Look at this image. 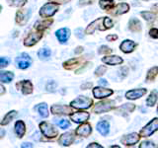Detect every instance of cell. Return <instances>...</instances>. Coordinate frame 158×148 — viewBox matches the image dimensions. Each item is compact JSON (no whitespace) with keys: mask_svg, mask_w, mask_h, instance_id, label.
<instances>
[{"mask_svg":"<svg viewBox=\"0 0 158 148\" xmlns=\"http://www.w3.org/2000/svg\"><path fill=\"white\" fill-rule=\"evenodd\" d=\"M114 26V22L111 18L108 17H101L95 21H93L88 25L86 28V34H93L96 30H100V31H106V30L111 29Z\"/></svg>","mask_w":158,"mask_h":148,"instance_id":"6da1fadb","label":"cell"},{"mask_svg":"<svg viewBox=\"0 0 158 148\" xmlns=\"http://www.w3.org/2000/svg\"><path fill=\"white\" fill-rule=\"evenodd\" d=\"M43 32L44 31H39L37 29H34L33 31L30 32L27 37L24 39L23 43L25 47H33L36 43H38V42L43 38Z\"/></svg>","mask_w":158,"mask_h":148,"instance_id":"7a4b0ae2","label":"cell"},{"mask_svg":"<svg viewBox=\"0 0 158 148\" xmlns=\"http://www.w3.org/2000/svg\"><path fill=\"white\" fill-rule=\"evenodd\" d=\"M40 130H41L43 135L48 138V139H53L58 135V130L52 125L47 121H43L40 123Z\"/></svg>","mask_w":158,"mask_h":148,"instance_id":"3957f363","label":"cell"},{"mask_svg":"<svg viewBox=\"0 0 158 148\" xmlns=\"http://www.w3.org/2000/svg\"><path fill=\"white\" fill-rule=\"evenodd\" d=\"M93 105V100L85 96H80L70 103V106L74 109H80V110H85L89 109Z\"/></svg>","mask_w":158,"mask_h":148,"instance_id":"277c9868","label":"cell"},{"mask_svg":"<svg viewBox=\"0 0 158 148\" xmlns=\"http://www.w3.org/2000/svg\"><path fill=\"white\" fill-rule=\"evenodd\" d=\"M57 11H58V4L49 2V3L44 4V6L40 9L39 14L42 18H49V17H52Z\"/></svg>","mask_w":158,"mask_h":148,"instance_id":"5b68a950","label":"cell"},{"mask_svg":"<svg viewBox=\"0 0 158 148\" xmlns=\"http://www.w3.org/2000/svg\"><path fill=\"white\" fill-rule=\"evenodd\" d=\"M115 108V102L113 100H104L97 103L93 108V112L95 113H102L113 110Z\"/></svg>","mask_w":158,"mask_h":148,"instance_id":"8992f818","label":"cell"},{"mask_svg":"<svg viewBox=\"0 0 158 148\" xmlns=\"http://www.w3.org/2000/svg\"><path fill=\"white\" fill-rule=\"evenodd\" d=\"M157 130H158V117H155L142 128L139 132V135L140 137H149Z\"/></svg>","mask_w":158,"mask_h":148,"instance_id":"52a82bcc","label":"cell"},{"mask_svg":"<svg viewBox=\"0 0 158 148\" xmlns=\"http://www.w3.org/2000/svg\"><path fill=\"white\" fill-rule=\"evenodd\" d=\"M15 62H16V65L19 69H27L32 65L33 60L28 53L22 52L21 54H19V56L16 57Z\"/></svg>","mask_w":158,"mask_h":148,"instance_id":"ba28073f","label":"cell"},{"mask_svg":"<svg viewBox=\"0 0 158 148\" xmlns=\"http://www.w3.org/2000/svg\"><path fill=\"white\" fill-rule=\"evenodd\" d=\"M140 139V135H138L137 133L133 132V133H130V134L123 135L121 138V142L122 144H123L125 146H132L136 144V143L139 141Z\"/></svg>","mask_w":158,"mask_h":148,"instance_id":"9c48e42d","label":"cell"},{"mask_svg":"<svg viewBox=\"0 0 158 148\" xmlns=\"http://www.w3.org/2000/svg\"><path fill=\"white\" fill-rule=\"evenodd\" d=\"M85 62V58L84 57H76V58H71L69 60L63 62V67L66 69V70H73V69H76Z\"/></svg>","mask_w":158,"mask_h":148,"instance_id":"30bf717a","label":"cell"},{"mask_svg":"<svg viewBox=\"0 0 158 148\" xmlns=\"http://www.w3.org/2000/svg\"><path fill=\"white\" fill-rule=\"evenodd\" d=\"M29 16H30L29 9H20L16 13L15 21H16V23L19 25V26H24L29 20Z\"/></svg>","mask_w":158,"mask_h":148,"instance_id":"8fae6325","label":"cell"},{"mask_svg":"<svg viewBox=\"0 0 158 148\" xmlns=\"http://www.w3.org/2000/svg\"><path fill=\"white\" fill-rule=\"evenodd\" d=\"M53 115H71L73 113L72 108L65 105H53L51 108Z\"/></svg>","mask_w":158,"mask_h":148,"instance_id":"7c38bea8","label":"cell"},{"mask_svg":"<svg viewBox=\"0 0 158 148\" xmlns=\"http://www.w3.org/2000/svg\"><path fill=\"white\" fill-rule=\"evenodd\" d=\"M90 115L87 112H76L70 115V120L75 123H83L88 121Z\"/></svg>","mask_w":158,"mask_h":148,"instance_id":"4fadbf2b","label":"cell"},{"mask_svg":"<svg viewBox=\"0 0 158 148\" xmlns=\"http://www.w3.org/2000/svg\"><path fill=\"white\" fill-rule=\"evenodd\" d=\"M16 87L21 89V91H22V93L24 94V95H30V94L33 93V90H34L33 84L30 80L20 81L19 83L16 84Z\"/></svg>","mask_w":158,"mask_h":148,"instance_id":"5bb4252c","label":"cell"},{"mask_svg":"<svg viewBox=\"0 0 158 148\" xmlns=\"http://www.w3.org/2000/svg\"><path fill=\"white\" fill-rule=\"evenodd\" d=\"M112 10L113 11H109V13L113 16H118V15H123L130 11V5L127 3H118Z\"/></svg>","mask_w":158,"mask_h":148,"instance_id":"9a60e30c","label":"cell"},{"mask_svg":"<svg viewBox=\"0 0 158 148\" xmlns=\"http://www.w3.org/2000/svg\"><path fill=\"white\" fill-rule=\"evenodd\" d=\"M147 90L146 89H133V90H131L126 93V98L128 99V100H136V99H139L142 96H144L146 94Z\"/></svg>","mask_w":158,"mask_h":148,"instance_id":"2e32d148","label":"cell"},{"mask_svg":"<svg viewBox=\"0 0 158 148\" xmlns=\"http://www.w3.org/2000/svg\"><path fill=\"white\" fill-rule=\"evenodd\" d=\"M113 94V90L111 89H106L103 87H95L93 89V95L96 99H103L111 96Z\"/></svg>","mask_w":158,"mask_h":148,"instance_id":"e0dca14e","label":"cell"},{"mask_svg":"<svg viewBox=\"0 0 158 148\" xmlns=\"http://www.w3.org/2000/svg\"><path fill=\"white\" fill-rule=\"evenodd\" d=\"M74 141V133L73 132H65L61 134L58 138V144L61 146H69Z\"/></svg>","mask_w":158,"mask_h":148,"instance_id":"ac0fdd59","label":"cell"},{"mask_svg":"<svg viewBox=\"0 0 158 148\" xmlns=\"http://www.w3.org/2000/svg\"><path fill=\"white\" fill-rule=\"evenodd\" d=\"M136 46H137L136 43H135L133 41H131V39H126V41H123L121 43L120 49L125 53H131L135 51Z\"/></svg>","mask_w":158,"mask_h":148,"instance_id":"d6986e66","label":"cell"},{"mask_svg":"<svg viewBox=\"0 0 158 148\" xmlns=\"http://www.w3.org/2000/svg\"><path fill=\"white\" fill-rule=\"evenodd\" d=\"M56 36L60 43H64L67 42V39L70 37V30L67 28H62L56 31Z\"/></svg>","mask_w":158,"mask_h":148,"instance_id":"ffe728a7","label":"cell"},{"mask_svg":"<svg viewBox=\"0 0 158 148\" xmlns=\"http://www.w3.org/2000/svg\"><path fill=\"white\" fill-rule=\"evenodd\" d=\"M92 132V127L89 123H84L81 125L80 126H78L75 130V133L79 136H84V137H87L91 134Z\"/></svg>","mask_w":158,"mask_h":148,"instance_id":"44dd1931","label":"cell"},{"mask_svg":"<svg viewBox=\"0 0 158 148\" xmlns=\"http://www.w3.org/2000/svg\"><path fill=\"white\" fill-rule=\"evenodd\" d=\"M53 23L52 19H48V18H44V20H39L34 25V29H37L39 31H44L47 28H48Z\"/></svg>","mask_w":158,"mask_h":148,"instance_id":"7402d4cb","label":"cell"},{"mask_svg":"<svg viewBox=\"0 0 158 148\" xmlns=\"http://www.w3.org/2000/svg\"><path fill=\"white\" fill-rule=\"evenodd\" d=\"M102 61L105 64H108V65H118V64H122L123 60L118 56H111L103 57Z\"/></svg>","mask_w":158,"mask_h":148,"instance_id":"603a6c76","label":"cell"},{"mask_svg":"<svg viewBox=\"0 0 158 148\" xmlns=\"http://www.w3.org/2000/svg\"><path fill=\"white\" fill-rule=\"evenodd\" d=\"M15 132L19 138H22L26 133V125L23 121H17L15 123Z\"/></svg>","mask_w":158,"mask_h":148,"instance_id":"cb8c5ba5","label":"cell"},{"mask_svg":"<svg viewBox=\"0 0 158 148\" xmlns=\"http://www.w3.org/2000/svg\"><path fill=\"white\" fill-rule=\"evenodd\" d=\"M128 29L133 33H139L141 31V23L139 20L132 18L128 22Z\"/></svg>","mask_w":158,"mask_h":148,"instance_id":"d4e9b609","label":"cell"},{"mask_svg":"<svg viewBox=\"0 0 158 148\" xmlns=\"http://www.w3.org/2000/svg\"><path fill=\"white\" fill-rule=\"evenodd\" d=\"M97 130L101 133L102 135H108L109 131H110V125L105 121H101L97 123Z\"/></svg>","mask_w":158,"mask_h":148,"instance_id":"484cf974","label":"cell"},{"mask_svg":"<svg viewBox=\"0 0 158 148\" xmlns=\"http://www.w3.org/2000/svg\"><path fill=\"white\" fill-rule=\"evenodd\" d=\"M14 79V73L12 71H0V82L10 83Z\"/></svg>","mask_w":158,"mask_h":148,"instance_id":"4316f807","label":"cell"},{"mask_svg":"<svg viewBox=\"0 0 158 148\" xmlns=\"http://www.w3.org/2000/svg\"><path fill=\"white\" fill-rule=\"evenodd\" d=\"M17 115H18V113L16 111L9 112L8 113L5 115V117H3V120L1 121V122H0V125H7L8 123L11 122L14 120V118L17 117Z\"/></svg>","mask_w":158,"mask_h":148,"instance_id":"83f0119b","label":"cell"},{"mask_svg":"<svg viewBox=\"0 0 158 148\" xmlns=\"http://www.w3.org/2000/svg\"><path fill=\"white\" fill-rule=\"evenodd\" d=\"M99 5L103 10L106 11H110L115 6V1L114 0H100L99 1Z\"/></svg>","mask_w":158,"mask_h":148,"instance_id":"f1b7e54d","label":"cell"},{"mask_svg":"<svg viewBox=\"0 0 158 148\" xmlns=\"http://www.w3.org/2000/svg\"><path fill=\"white\" fill-rule=\"evenodd\" d=\"M36 110L40 113L42 117H48V108L46 103H42L36 107Z\"/></svg>","mask_w":158,"mask_h":148,"instance_id":"f546056e","label":"cell"},{"mask_svg":"<svg viewBox=\"0 0 158 148\" xmlns=\"http://www.w3.org/2000/svg\"><path fill=\"white\" fill-rule=\"evenodd\" d=\"M158 100V91L156 90H153L151 93H150V95L149 97L147 98V100H146V105L148 107H153L156 104Z\"/></svg>","mask_w":158,"mask_h":148,"instance_id":"4dcf8cb0","label":"cell"},{"mask_svg":"<svg viewBox=\"0 0 158 148\" xmlns=\"http://www.w3.org/2000/svg\"><path fill=\"white\" fill-rule=\"evenodd\" d=\"M158 75V67L154 66L150 68L149 70L147 72V75H146V81L147 82H151V81H154L155 78Z\"/></svg>","mask_w":158,"mask_h":148,"instance_id":"1f68e13d","label":"cell"},{"mask_svg":"<svg viewBox=\"0 0 158 148\" xmlns=\"http://www.w3.org/2000/svg\"><path fill=\"white\" fill-rule=\"evenodd\" d=\"M52 54V51L49 48H42L40 49V51H38V56L40 59H43V60H44V59H48L49 56H51Z\"/></svg>","mask_w":158,"mask_h":148,"instance_id":"d6a6232c","label":"cell"},{"mask_svg":"<svg viewBox=\"0 0 158 148\" xmlns=\"http://www.w3.org/2000/svg\"><path fill=\"white\" fill-rule=\"evenodd\" d=\"M140 15L146 20V21H148V22H154L155 20H156V15L153 14L152 12L144 11V12H141Z\"/></svg>","mask_w":158,"mask_h":148,"instance_id":"836d02e7","label":"cell"},{"mask_svg":"<svg viewBox=\"0 0 158 148\" xmlns=\"http://www.w3.org/2000/svg\"><path fill=\"white\" fill-rule=\"evenodd\" d=\"M7 3L12 7H23L27 3V0H7Z\"/></svg>","mask_w":158,"mask_h":148,"instance_id":"e575fe53","label":"cell"},{"mask_svg":"<svg viewBox=\"0 0 158 148\" xmlns=\"http://www.w3.org/2000/svg\"><path fill=\"white\" fill-rule=\"evenodd\" d=\"M135 109V106L133 104H125L122 107L118 108V111H123L125 113H131L133 112V110Z\"/></svg>","mask_w":158,"mask_h":148,"instance_id":"d590c367","label":"cell"},{"mask_svg":"<svg viewBox=\"0 0 158 148\" xmlns=\"http://www.w3.org/2000/svg\"><path fill=\"white\" fill-rule=\"evenodd\" d=\"M57 125L60 128H62V130H66V128L70 126V122L67 120H60L59 121H57Z\"/></svg>","mask_w":158,"mask_h":148,"instance_id":"8d00e7d4","label":"cell"},{"mask_svg":"<svg viewBox=\"0 0 158 148\" xmlns=\"http://www.w3.org/2000/svg\"><path fill=\"white\" fill-rule=\"evenodd\" d=\"M106 71H107V67L105 65H100V66H98L97 69L95 70V75L96 76H102Z\"/></svg>","mask_w":158,"mask_h":148,"instance_id":"74e56055","label":"cell"},{"mask_svg":"<svg viewBox=\"0 0 158 148\" xmlns=\"http://www.w3.org/2000/svg\"><path fill=\"white\" fill-rule=\"evenodd\" d=\"M98 52L100 53V54H108V53L112 52V49L109 47H107V46H102V47H99Z\"/></svg>","mask_w":158,"mask_h":148,"instance_id":"f35d334b","label":"cell"},{"mask_svg":"<svg viewBox=\"0 0 158 148\" xmlns=\"http://www.w3.org/2000/svg\"><path fill=\"white\" fill-rule=\"evenodd\" d=\"M157 146L152 141H143L139 145V148H156Z\"/></svg>","mask_w":158,"mask_h":148,"instance_id":"ab89813d","label":"cell"},{"mask_svg":"<svg viewBox=\"0 0 158 148\" xmlns=\"http://www.w3.org/2000/svg\"><path fill=\"white\" fill-rule=\"evenodd\" d=\"M10 63V59L7 57H0V69L5 68L6 66L9 65Z\"/></svg>","mask_w":158,"mask_h":148,"instance_id":"60d3db41","label":"cell"},{"mask_svg":"<svg viewBox=\"0 0 158 148\" xmlns=\"http://www.w3.org/2000/svg\"><path fill=\"white\" fill-rule=\"evenodd\" d=\"M149 36L152 39H158V29L152 28L150 31H149Z\"/></svg>","mask_w":158,"mask_h":148,"instance_id":"b9f144b4","label":"cell"},{"mask_svg":"<svg viewBox=\"0 0 158 148\" xmlns=\"http://www.w3.org/2000/svg\"><path fill=\"white\" fill-rule=\"evenodd\" d=\"M118 72H120V75L122 77H126L127 75V73H128V68L126 67V66H123V67H122L120 69V71H118Z\"/></svg>","mask_w":158,"mask_h":148,"instance_id":"7bdbcfd3","label":"cell"},{"mask_svg":"<svg viewBox=\"0 0 158 148\" xmlns=\"http://www.w3.org/2000/svg\"><path fill=\"white\" fill-rule=\"evenodd\" d=\"M94 2H95V0H80V1H79V5H80V6H84V5H89Z\"/></svg>","mask_w":158,"mask_h":148,"instance_id":"ee69618b","label":"cell"},{"mask_svg":"<svg viewBox=\"0 0 158 148\" xmlns=\"http://www.w3.org/2000/svg\"><path fill=\"white\" fill-rule=\"evenodd\" d=\"M48 1H49V2L56 3V4H64V3L69 2L70 0H48Z\"/></svg>","mask_w":158,"mask_h":148,"instance_id":"f6af8a7d","label":"cell"},{"mask_svg":"<svg viewBox=\"0 0 158 148\" xmlns=\"http://www.w3.org/2000/svg\"><path fill=\"white\" fill-rule=\"evenodd\" d=\"M117 39H118L117 35H109V36H107V41H109V42L116 41Z\"/></svg>","mask_w":158,"mask_h":148,"instance_id":"bcb514c9","label":"cell"},{"mask_svg":"<svg viewBox=\"0 0 158 148\" xmlns=\"http://www.w3.org/2000/svg\"><path fill=\"white\" fill-rule=\"evenodd\" d=\"M92 87V83L91 82H87L85 84H83V85H81V89H83V90H86V89Z\"/></svg>","mask_w":158,"mask_h":148,"instance_id":"7dc6e473","label":"cell"},{"mask_svg":"<svg viewBox=\"0 0 158 148\" xmlns=\"http://www.w3.org/2000/svg\"><path fill=\"white\" fill-rule=\"evenodd\" d=\"M87 148H102V146L100 144H98V143H91V144H89L87 146Z\"/></svg>","mask_w":158,"mask_h":148,"instance_id":"c3c4849f","label":"cell"},{"mask_svg":"<svg viewBox=\"0 0 158 148\" xmlns=\"http://www.w3.org/2000/svg\"><path fill=\"white\" fill-rule=\"evenodd\" d=\"M5 92H6V90H5V88L4 86L2 85L1 83H0V95H4Z\"/></svg>","mask_w":158,"mask_h":148,"instance_id":"681fc988","label":"cell"},{"mask_svg":"<svg viewBox=\"0 0 158 148\" xmlns=\"http://www.w3.org/2000/svg\"><path fill=\"white\" fill-rule=\"evenodd\" d=\"M82 51H83V47H77L74 52H75L76 54H78V53H81Z\"/></svg>","mask_w":158,"mask_h":148,"instance_id":"f907efd6","label":"cell"},{"mask_svg":"<svg viewBox=\"0 0 158 148\" xmlns=\"http://www.w3.org/2000/svg\"><path fill=\"white\" fill-rule=\"evenodd\" d=\"M34 145L32 144V143H29V142H25V143H23V144L21 145V147H33Z\"/></svg>","mask_w":158,"mask_h":148,"instance_id":"816d5d0a","label":"cell"},{"mask_svg":"<svg viewBox=\"0 0 158 148\" xmlns=\"http://www.w3.org/2000/svg\"><path fill=\"white\" fill-rule=\"evenodd\" d=\"M99 84H100V85H103V86H106V85H108V82H107V80H105V79H101V80L99 81Z\"/></svg>","mask_w":158,"mask_h":148,"instance_id":"f5cc1de1","label":"cell"},{"mask_svg":"<svg viewBox=\"0 0 158 148\" xmlns=\"http://www.w3.org/2000/svg\"><path fill=\"white\" fill-rule=\"evenodd\" d=\"M5 133H6V132H5V130H3V128L0 127V139H1V138H3V137L5 136Z\"/></svg>","mask_w":158,"mask_h":148,"instance_id":"db71d44e","label":"cell"},{"mask_svg":"<svg viewBox=\"0 0 158 148\" xmlns=\"http://www.w3.org/2000/svg\"><path fill=\"white\" fill-rule=\"evenodd\" d=\"M151 10H152L153 12H158V3L153 5V6L151 7Z\"/></svg>","mask_w":158,"mask_h":148,"instance_id":"11a10c76","label":"cell"},{"mask_svg":"<svg viewBox=\"0 0 158 148\" xmlns=\"http://www.w3.org/2000/svg\"><path fill=\"white\" fill-rule=\"evenodd\" d=\"M1 10H2V6L0 5V12H1Z\"/></svg>","mask_w":158,"mask_h":148,"instance_id":"9f6ffc18","label":"cell"},{"mask_svg":"<svg viewBox=\"0 0 158 148\" xmlns=\"http://www.w3.org/2000/svg\"><path fill=\"white\" fill-rule=\"evenodd\" d=\"M157 113H158V107H157Z\"/></svg>","mask_w":158,"mask_h":148,"instance_id":"6f0895ef","label":"cell"},{"mask_svg":"<svg viewBox=\"0 0 158 148\" xmlns=\"http://www.w3.org/2000/svg\"><path fill=\"white\" fill-rule=\"evenodd\" d=\"M144 1H149V0H144Z\"/></svg>","mask_w":158,"mask_h":148,"instance_id":"680465c9","label":"cell"}]
</instances>
